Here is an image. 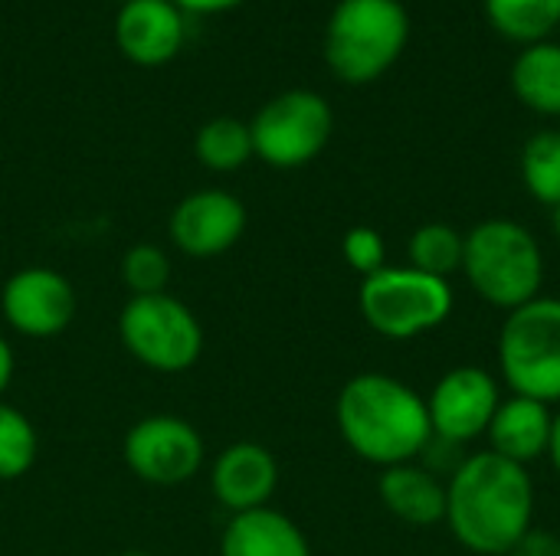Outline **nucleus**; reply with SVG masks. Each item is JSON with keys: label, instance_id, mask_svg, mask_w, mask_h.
<instances>
[{"label": "nucleus", "instance_id": "f257e3e1", "mask_svg": "<svg viewBox=\"0 0 560 556\" xmlns=\"http://www.w3.org/2000/svg\"><path fill=\"white\" fill-rule=\"evenodd\" d=\"M459 547L509 556L535 528V482L525 465L495 452H472L446 478V521Z\"/></svg>", "mask_w": 560, "mask_h": 556}, {"label": "nucleus", "instance_id": "f03ea898", "mask_svg": "<svg viewBox=\"0 0 560 556\" xmlns=\"http://www.w3.org/2000/svg\"><path fill=\"white\" fill-rule=\"evenodd\" d=\"M335 423L345 446L377 469L417 462L433 439L427 397L377 370L354 374L341 387L335 400Z\"/></svg>", "mask_w": 560, "mask_h": 556}, {"label": "nucleus", "instance_id": "7ed1b4c3", "mask_svg": "<svg viewBox=\"0 0 560 556\" xmlns=\"http://www.w3.org/2000/svg\"><path fill=\"white\" fill-rule=\"evenodd\" d=\"M463 275L486 305L509 315L535 301L545 288L541 242L518 220H482L466 233Z\"/></svg>", "mask_w": 560, "mask_h": 556}, {"label": "nucleus", "instance_id": "20e7f679", "mask_svg": "<svg viewBox=\"0 0 560 556\" xmlns=\"http://www.w3.org/2000/svg\"><path fill=\"white\" fill-rule=\"evenodd\" d=\"M410 43L400 0H338L325 26V62L335 79L368 85L387 75Z\"/></svg>", "mask_w": 560, "mask_h": 556}, {"label": "nucleus", "instance_id": "39448f33", "mask_svg": "<svg viewBox=\"0 0 560 556\" xmlns=\"http://www.w3.org/2000/svg\"><path fill=\"white\" fill-rule=\"evenodd\" d=\"M358 308L364 324L387 341H413L443 328L456 308L453 285L410 265H384L361 279Z\"/></svg>", "mask_w": 560, "mask_h": 556}, {"label": "nucleus", "instance_id": "423d86ee", "mask_svg": "<svg viewBox=\"0 0 560 556\" xmlns=\"http://www.w3.org/2000/svg\"><path fill=\"white\" fill-rule=\"evenodd\" d=\"M118 341L144 370L174 377L197 367L203 357V324L187 301L171 292L128 298L118 311Z\"/></svg>", "mask_w": 560, "mask_h": 556}, {"label": "nucleus", "instance_id": "0eeeda50", "mask_svg": "<svg viewBox=\"0 0 560 556\" xmlns=\"http://www.w3.org/2000/svg\"><path fill=\"white\" fill-rule=\"evenodd\" d=\"M495 354L499 374L515 397L560 403V298L538 295L509 311Z\"/></svg>", "mask_w": 560, "mask_h": 556}, {"label": "nucleus", "instance_id": "6e6552de", "mask_svg": "<svg viewBox=\"0 0 560 556\" xmlns=\"http://www.w3.org/2000/svg\"><path fill=\"white\" fill-rule=\"evenodd\" d=\"M253 151L276 170L312 164L335 134V111L325 95L312 88H289L272 95L249 121Z\"/></svg>", "mask_w": 560, "mask_h": 556}, {"label": "nucleus", "instance_id": "1a4fd4ad", "mask_svg": "<svg viewBox=\"0 0 560 556\" xmlns=\"http://www.w3.org/2000/svg\"><path fill=\"white\" fill-rule=\"evenodd\" d=\"M121 462L144 485L177 488L200 475L207 465V446L190 419L174 413H151L125 433Z\"/></svg>", "mask_w": 560, "mask_h": 556}, {"label": "nucleus", "instance_id": "9d476101", "mask_svg": "<svg viewBox=\"0 0 560 556\" xmlns=\"http://www.w3.org/2000/svg\"><path fill=\"white\" fill-rule=\"evenodd\" d=\"M3 324L30 341H49L72 328L79 315L75 285L52 265H23L0 288Z\"/></svg>", "mask_w": 560, "mask_h": 556}, {"label": "nucleus", "instance_id": "9b49d317", "mask_svg": "<svg viewBox=\"0 0 560 556\" xmlns=\"http://www.w3.org/2000/svg\"><path fill=\"white\" fill-rule=\"evenodd\" d=\"M499 403H502V387L489 370L476 364L453 367L427 393L433 436L466 449L469 442L489 433Z\"/></svg>", "mask_w": 560, "mask_h": 556}, {"label": "nucleus", "instance_id": "f8f14e48", "mask_svg": "<svg viewBox=\"0 0 560 556\" xmlns=\"http://www.w3.org/2000/svg\"><path fill=\"white\" fill-rule=\"evenodd\" d=\"M246 203L220 187H203L174 203L167 216V239L187 259H217L230 252L246 233Z\"/></svg>", "mask_w": 560, "mask_h": 556}, {"label": "nucleus", "instance_id": "ddd939ff", "mask_svg": "<svg viewBox=\"0 0 560 556\" xmlns=\"http://www.w3.org/2000/svg\"><path fill=\"white\" fill-rule=\"evenodd\" d=\"M276 488H279V462L262 442L253 439L230 442L210 462V492L226 514L269 508Z\"/></svg>", "mask_w": 560, "mask_h": 556}, {"label": "nucleus", "instance_id": "4468645a", "mask_svg": "<svg viewBox=\"0 0 560 556\" xmlns=\"http://www.w3.org/2000/svg\"><path fill=\"white\" fill-rule=\"evenodd\" d=\"M184 16L187 13L174 0H128L115 16V43L128 62L158 69L184 49Z\"/></svg>", "mask_w": 560, "mask_h": 556}, {"label": "nucleus", "instance_id": "2eb2a0df", "mask_svg": "<svg viewBox=\"0 0 560 556\" xmlns=\"http://www.w3.org/2000/svg\"><path fill=\"white\" fill-rule=\"evenodd\" d=\"M551 426H555V413L548 403L528 400V397H502L492 426L486 433L489 439V452L515 462V465H532L538 459H548V446H551Z\"/></svg>", "mask_w": 560, "mask_h": 556}, {"label": "nucleus", "instance_id": "dca6fc26", "mask_svg": "<svg viewBox=\"0 0 560 556\" xmlns=\"http://www.w3.org/2000/svg\"><path fill=\"white\" fill-rule=\"evenodd\" d=\"M377 495L384 508L410 528H433L446 521V482L427 465L404 462L381 469Z\"/></svg>", "mask_w": 560, "mask_h": 556}, {"label": "nucleus", "instance_id": "f3484780", "mask_svg": "<svg viewBox=\"0 0 560 556\" xmlns=\"http://www.w3.org/2000/svg\"><path fill=\"white\" fill-rule=\"evenodd\" d=\"M220 556H312V547L305 531L269 505L230 514L220 534Z\"/></svg>", "mask_w": 560, "mask_h": 556}, {"label": "nucleus", "instance_id": "a211bd4d", "mask_svg": "<svg viewBox=\"0 0 560 556\" xmlns=\"http://www.w3.org/2000/svg\"><path fill=\"white\" fill-rule=\"evenodd\" d=\"M515 98L535 115L560 118V43L545 39L522 46L509 72Z\"/></svg>", "mask_w": 560, "mask_h": 556}, {"label": "nucleus", "instance_id": "6ab92c4d", "mask_svg": "<svg viewBox=\"0 0 560 556\" xmlns=\"http://www.w3.org/2000/svg\"><path fill=\"white\" fill-rule=\"evenodd\" d=\"M489 26L518 46L545 43L560 26V0H482Z\"/></svg>", "mask_w": 560, "mask_h": 556}, {"label": "nucleus", "instance_id": "aec40b11", "mask_svg": "<svg viewBox=\"0 0 560 556\" xmlns=\"http://www.w3.org/2000/svg\"><path fill=\"white\" fill-rule=\"evenodd\" d=\"M194 154H197L200 167H207L213 174H233V170L246 167L256 157L249 121H240L233 115L203 121L194 138Z\"/></svg>", "mask_w": 560, "mask_h": 556}, {"label": "nucleus", "instance_id": "412c9836", "mask_svg": "<svg viewBox=\"0 0 560 556\" xmlns=\"http://www.w3.org/2000/svg\"><path fill=\"white\" fill-rule=\"evenodd\" d=\"M463 252H466V233H459L450 223H423L407 242L410 269L446 282L456 272H463Z\"/></svg>", "mask_w": 560, "mask_h": 556}, {"label": "nucleus", "instance_id": "4be33fe9", "mask_svg": "<svg viewBox=\"0 0 560 556\" xmlns=\"http://www.w3.org/2000/svg\"><path fill=\"white\" fill-rule=\"evenodd\" d=\"M522 184L532 200L560 206V131L545 128L522 147Z\"/></svg>", "mask_w": 560, "mask_h": 556}, {"label": "nucleus", "instance_id": "5701e85b", "mask_svg": "<svg viewBox=\"0 0 560 556\" xmlns=\"http://www.w3.org/2000/svg\"><path fill=\"white\" fill-rule=\"evenodd\" d=\"M39 456V433L33 419L13 403L0 400V482H20L30 475Z\"/></svg>", "mask_w": 560, "mask_h": 556}, {"label": "nucleus", "instance_id": "b1692460", "mask_svg": "<svg viewBox=\"0 0 560 556\" xmlns=\"http://www.w3.org/2000/svg\"><path fill=\"white\" fill-rule=\"evenodd\" d=\"M118 279L128 298L161 295L171 285V256L154 242H135L118 259Z\"/></svg>", "mask_w": 560, "mask_h": 556}, {"label": "nucleus", "instance_id": "393cba45", "mask_svg": "<svg viewBox=\"0 0 560 556\" xmlns=\"http://www.w3.org/2000/svg\"><path fill=\"white\" fill-rule=\"evenodd\" d=\"M341 256L361 279H368L387 265V242L374 226H351L341 239Z\"/></svg>", "mask_w": 560, "mask_h": 556}, {"label": "nucleus", "instance_id": "a878e982", "mask_svg": "<svg viewBox=\"0 0 560 556\" xmlns=\"http://www.w3.org/2000/svg\"><path fill=\"white\" fill-rule=\"evenodd\" d=\"M509 556H560V537L545 528H532Z\"/></svg>", "mask_w": 560, "mask_h": 556}, {"label": "nucleus", "instance_id": "bb28decb", "mask_svg": "<svg viewBox=\"0 0 560 556\" xmlns=\"http://www.w3.org/2000/svg\"><path fill=\"white\" fill-rule=\"evenodd\" d=\"M184 13H223V10H233L246 0H174Z\"/></svg>", "mask_w": 560, "mask_h": 556}, {"label": "nucleus", "instance_id": "cd10ccee", "mask_svg": "<svg viewBox=\"0 0 560 556\" xmlns=\"http://www.w3.org/2000/svg\"><path fill=\"white\" fill-rule=\"evenodd\" d=\"M13 374H16V354H13L10 341L0 334V400L10 390V383H13Z\"/></svg>", "mask_w": 560, "mask_h": 556}, {"label": "nucleus", "instance_id": "c85d7f7f", "mask_svg": "<svg viewBox=\"0 0 560 556\" xmlns=\"http://www.w3.org/2000/svg\"><path fill=\"white\" fill-rule=\"evenodd\" d=\"M548 459H551V469L560 475V410L555 413V426H551V446H548Z\"/></svg>", "mask_w": 560, "mask_h": 556}, {"label": "nucleus", "instance_id": "c756f323", "mask_svg": "<svg viewBox=\"0 0 560 556\" xmlns=\"http://www.w3.org/2000/svg\"><path fill=\"white\" fill-rule=\"evenodd\" d=\"M551 226H555V239L560 246V206H555V213H551Z\"/></svg>", "mask_w": 560, "mask_h": 556}, {"label": "nucleus", "instance_id": "7c9ffc66", "mask_svg": "<svg viewBox=\"0 0 560 556\" xmlns=\"http://www.w3.org/2000/svg\"><path fill=\"white\" fill-rule=\"evenodd\" d=\"M118 556H154V554H148V551H125V554H118Z\"/></svg>", "mask_w": 560, "mask_h": 556}, {"label": "nucleus", "instance_id": "2f4dec72", "mask_svg": "<svg viewBox=\"0 0 560 556\" xmlns=\"http://www.w3.org/2000/svg\"><path fill=\"white\" fill-rule=\"evenodd\" d=\"M118 3H128V0H118Z\"/></svg>", "mask_w": 560, "mask_h": 556}]
</instances>
